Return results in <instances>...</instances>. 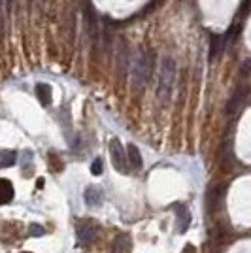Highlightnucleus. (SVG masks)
<instances>
[{
	"instance_id": "obj_13",
	"label": "nucleus",
	"mask_w": 251,
	"mask_h": 253,
	"mask_svg": "<svg viewBox=\"0 0 251 253\" xmlns=\"http://www.w3.org/2000/svg\"><path fill=\"white\" fill-rule=\"evenodd\" d=\"M15 161H17V153H15V151H2L0 167H2V169H8L11 165H15Z\"/></svg>"
},
{
	"instance_id": "obj_12",
	"label": "nucleus",
	"mask_w": 251,
	"mask_h": 253,
	"mask_svg": "<svg viewBox=\"0 0 251 253\" xmlns=\"http://www.w3.org/2000/svg\"><path fill=\"white\" fill-rule=\"evenodd\" d=\"M2 199H0V202L2 204H8V202H11V199H13V187H11V183L8 181V179H2Z\"/></svg>"
},
{
	"instance_id": "obj_3",
	"label": "nucleus",
	"mask_w": 251,
	"mask_h": 253,
	"mask_svg": "<svg viewBox=\"0 0 251 253\" xmlns=\"http://www.w3.org/2000/svg\"><path fill=\"white\" fill-rule=\"evenodd\" d=\"M248 95H250V85H248V84L238 85V87L234 89V93L230 95L227 106H225V114H227V116H230V117L236 116V114L242 110V106H244V102H246Z\"/></svg>"
},
{
	"instance_id": "obj_15",
	"label": "nucleus",
	"mask_w": 251,
	"mask_h": 253,
	"mask_svg": "<svg viewBox=\"0 0 251 253\" xmlns=\"http://www.w3.org/2000/svg\"><path fill=\"white\" fill-rule=\"evenodd\" d=\"M29 232H31V236H43V232L45 231H43L40 225H31Z\"/></svg>"
},
{
	"instance_id": "obj_5",
	"label": "nucleus",
	"mask_w": 251,
	"mask_h": 253,
	"mask_svg": "<svg viewBox=\"0 0 251 253\" xmlns=\"http://www.w3.org/2000/svg\"><path fill=\"white\" fill-rule=\"evenodd\" d=\"M100 231V225L94 221V219H82V221L76 223V234L80 238V242H93L94 238L98 236Z\"/></svg>"
},
{
	"instance_id": "obj_9",
	"label": "nucleus",
	"mask_w": 251,
	"mask_h": 253,
	"mask_svg": "<svg viewBox=\"0 0 251 253\" xmlns=\"http://www.w3.org/2000/svg\"><path fill=\"white\" fill-rule=\"evenodd\" d=\"M126 153H128V163H130V167H132V169H136V170H142L144 163H142L140 149H138L134 144H128V146H126Z\"/></svg>"
},
{
	"instance_id": "obj_2",
	"label": "nucleus",
	"mask_w": 251,
	"mask_h": 253,
	"mask_svg": "<svg viewBox=\"0 0 251 253\" xmlns=\"http://www.w3.org/2000/svg\"><path fill=\"white\" fill-rule=\"evenodd\" d=\"M176 82V63L172 57H165L161 63V72H159V84H157V96L161 100H168L172 93V87Z\"/></svg>"
},
{
	"instance_id": "obj_4",
	"label": "nucleus",
	"mask_w": 251,
	"mask_h": 253,
	"mask_svg": "<svg viewBox=\"0 0 251 253\" xmlns=\"http://www.w3.org/2000/svg\"><path fill=\"white\" fill-rule=\"evenodd\" d=\"M110 155H112V163L117 172H123L126 174L128 172V153L125 151V148L121 146V142L114 138L110 142Z\"/></svg>"
},
{
	"instance_id": "obj_1",
	"label": "nucleus",
	"mask_w": 251,
	"mask_h": 253,
	"mask_svg": "<svg viewBox=\"0 0 251 253\" xmlns=\"http://www.w3.org/2000/svg\"><path fill=\"white\" fill-rule=\"evenodd\" d=\"M119 66L123 68V72L128 74L132 87L142 91L151 76H153V55L149 49H138V51H123V59H119Z\"/></svg>"
},
{
	"instance_id": "obj_11",
	"label": "nucleus",
	"mask_w": 251,
	"mask_h": 253,
	"mask_svg": "<svg viewBox=\"0 0 251 253\" xmlns=\"http://www.w3.org/2000/svg\"><path fill=\"white\" fill-rule=\"evenodd\" d=\"M36 95H38V98H40V102H42L43 106H49L51 104V87L49 85H36Z\"/></svg>"
},
{
	"instance_id": "obj_6",
	"label": "nucleus",
	"mask_w": 251,
	"mask_h": 253,
	"mask_svg": "<svg viewBox=\"0 0 251 253\" xmlns=\"http://www.w3.org/2000/svg\"><path fill=\"white\" fill-rule=\"evenodd\" d=\"M225 185H213V187H209L208 191V208L211 211H215L219 208L221 201H223V197H225Z\"/></svg>"
},
{
	"instance_id": "obj_14",
	"label": "nucleus",
	"mask_w": 251,
	"mask_h": 253,
	"mask_svg": "<svg viewBox=\"0 0 251 253\" xmlns=\"http://www.w3.org/2000/svg\"><path fill=\"white\" fill-rule=\"evenodd\" d=\"M91 172H93L94 176H98V174L102 172V161H100V159H94L93 167H91Z\"/></svg>"
},
{
	"instance_id": "obj_8",
	"label": "nucleus",
	"mask_w": 251,
	"mask_h": 253,
	"mask_svg": "<svg viewBox=\"0 0 251 253\" xmlns=\"http://www.w3.org/2000/svg\"><path fill=\"white\" fill-rule=\"evenodd\" d=\"M176 213H178V232H185L189 229V225H191V213L185 206H176L174 208Z\"/></svg>"
},
{
	"instance_id": "obj_16",
	"label": "nucleus",
	"mask_w": 251,
	"mask_h": 253,
	"mask_svg": "<svg viewBox=\"0 0 251 253\" xmlns=\"http://www.w3.org/2000/svg\"><path fill=\"white\" fill-rule=\"evenodd\" d=\"M181 253H195V248H193V246L189 244V246H185V250H183Z\"/></svg>"
},
{
	"instance_id": "obj_10",
	"label": "nucleus",
	"mask_w": 251,
	"mask_h": 253,
	"mask_svg": "<svg viewBox=\"0 0 251 253\" xmlns=\"http://www.w3.org/2000/svg\"><path fill=\"white\" fill-rule=\"evenodd\" d=\"M85 202L89 204V206H100V202H102V193L98 187H87L85 191Z\"/></svg>"
},
{
	"instance_id": "obj_17",
	"label": "nucleus",
	"mask_w": 251,
	"mask_h": 253,
	"mask_svg": "<svg viewBox=\"0 0 251 253\" xmlns=\"http://www.w3.org/2000/svg\"><path fill=\"white\" fill-rule=\"evenodd\" d=\"M23 253H29V252H23Z\"/></svg>"
},
{
	"instance_id": "obj_7",
	"label": "nucleus",
	"mask_w": 251,
	"mask_h": 253,
	"mask_svg": "<svg viewBox=\"0 0 251 253\" xmlns=\"http://www.w3.org/2000/svg\"><path fill=\"white\" fill-rule=\"evenodd\" d=\"M132 252V238L128 234H119L114 240V253H130Z\"/></svg>"
}]
</instances>
